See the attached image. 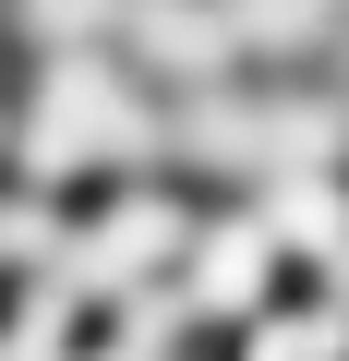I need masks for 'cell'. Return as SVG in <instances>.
Returning a JSON list of instances; mask_svg holds the SVG:
<instances>
[{"label":"cell","instance_id":"cell-1","mask_svg":"<svg viewBox=\"0 0 349 361\" xmlns=\"http://www.w3.org/2000/svg\"><path fill=\"white\" fill-rule=\"evenodd\" d=\"M0 85H13L0 169L37 180V193H61V205L169 169V97L121 49H0Z\"/></svg>","mask_w":349,"mask_h":361},{"label":"cell","instance_id":"cell-3","mask_svg":"<svg viewBox=\"0 0 349 361\" xmlns=\"http://www.w3.org/2000/svg\"><path fill=\"white\" fill-rule=\"evenodd\" d=\"M0 325H13V277H0Z\"/></svg>","mask_w":349,"mask_h":361},{"label":"cell","instance_id":"cell-2","mask_svg":"<svg viewBox=\"0 0 349 361\" xmlns=\"http://www.w3.org/2000/svg\"><path fill=\"white\" fill-rule=\"evenodd\" d=\"M169 301H181V325H193L205 349L289 301V253H277V229L253 217V193H217V205L193 217L181 265H169Z\"/></svg>","mask_w":349,"mask_h":361}]
</instances>
